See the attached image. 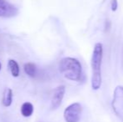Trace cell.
Returning a JSON list of instances; mask_svg holds the SVG:
<instances>
[{
    "mask_svg": "<svg viewBox=\"0 0 123 122\" xmlns=\"http://www.w3.org/2000/svg\"><path fill=\"white\" fill-rule=\"evenodd\" d=\"M82 114V106L80 103H73L65 108L64 118L66 122H79Z\"/></svg>",
    "mask_w": 123,
    "mask_h": 122,
    "instance_id": "obj_4",
    "label": "cell"
},
{
    "mask_svg": "<svg viewBox=\"0 0 123 122\" xmlns=\"http://www.w3.org/2000/svg\"><path fill=\"white\" fill-rule=\"evenodd\" d=\"M20 111L24 117H29L34 113V106L30 102H25L22 105Z\"/></svg>",
    "mask_w": 123,
    "mask_h": 122,
    "instance_id": "obj_8",
    "label": "cell"
},
{
    "mask_svg": "<svg viewBox=\"0 0 123 122\" xmlns=\"http://www.w3.org/2000/svg\"><path fill=\"white\" fill-rule=\"evenodd\" d=\"M111 4V10L115 12L117 9V8H118V3H117V0H112Z\"/></svg>",
    "mask_w": 123,
    "mask_h": 122,
    "instance_id": "obj_11",
    "label": "cell"
},
{
    "mask_svg": "<svg viewBox=\"0 0 123 122\" xmlns=\"http://www.w3.org/2000/svg\"><path fill=\"white\" fill-rule=\"evenodd\" d=\"M12 101H13V90L9 88L5 89L4 92H3L2 103L5 107H9L12 105Z\"/></svg>",
    "mask_w": 123,
    "mask_h": 122,
    "instance_id": "obj_7",
    "label": "cell"
},
{
    "mask_svg": "<svg viewBox=\"0 0 123 122\" xmlns=\"http://www.w3.org/2000/svg\"><path fill=\"white\" fill-rule=\"evenodd\" d=\"M103 58V45L100 43H96L94 46L92 56H91V88L94 90H97L101 85V64Z\"/></svg>",
    "mask_w": 123,
    "mask_h": 122,
    "instance_id": "obj_1",
    "label": "cell"
},
{
    "mask_svg": "<svg viewBox=\"0 0 123 122\" xmlns=\"http://www.w3.org/2000/svg\"><path fill=\"white\" fill-rule=\"evenodd\" d=\"M60 72L65 79L71 81H80L82 77V67L78 59L71 57L62 59L59 65Z\"/></svg>",
    "mask_w": 123,
    "mask_h": 122,
    "instance_id": "obj_2",
    "label": "cell"
},
{
    "mask_svg": "<svg viewBox=\"0 0 123 122\" xmlns=\"http://www.w3.org/2000/svg\"><path fill=\"white\" fill-rule=\"evenodd\" d=\"M8 68L13 77H18L19 75V66L14 59H9L8 63Z\"/></svg>",
    "mask_w": 123,
    "mask_h": 122,
    "instance_id": "obj_10",
    "label": "cell"
},
{
    "mask_svg": "<svg viewBox=\"0 0 123 122\" xmlns=\"http://www.w3.org/2000/svg\"><path fill=\"white\" fill-rule=\"evenodd\" d=\"M111 106L117 116L123 122V86L116 87L113 93Z\"/></svg>",
    "mask_w": 123,
    "mask_h": 122,
    "instance_id": "obj_3",
    "label": "cell"
},
{
    "mask_svg": "<svg viewBox=\"0 0 123 122\" xmlns=\"http://www.w3.org/2000/svg\"><path fill=\"white\" fill-rule=\"evenodd\" d=\"M24 70L26 75L30 77H34L37 74V67L34 63H26L24 65Z\"/></svg>",
    "mask_w": 123,
    "mask_h": 122,
    "instance_id": "obj_9",
    "label": "cell"
},
{
    "mask_svg": "<svg viewBox=\"0 0 123 122\" xmlns=\"http://www.w3.org/2000/svg\"><path fill=\"white\" fill-rule=\"evenodd\" d=\"M65 94V85H60L54 90L51 99V108L53 110L58 109L62 103L64 96Z\"/></svg>",
    "mask_w": 123,
    "mask_h": 122,
    "instance_id": "obj_6",
    "label": "cell"
},
{
    "mask_svg": "<svg viewBox=\"0 0 123 122\" xmlns=\"http://www.w3.org/2000/svg\"><path fill=\"white\" fill-rule=\"evenodd\" d=\"M1 68H2V65H1V63H0V70H1Z\"/></svg>",
    "mask_w": 123,
    "mask_h": 122,
    "instance_id": "obj_12",
    "label": "cell"
},
{
    "mask_svg": "<svg viewBox=\"0 0 123 122\" xmlns=\"http://www.w3.org/2000/svg\"><path fill=\"white\" fill-rule=\"evenodd\" d=\"M18 13L16 6L11 4L5 0H0V17L1 18H13Z\"/></svg>",
    "mask_w": 123,
    "mask_h": 122,
    "instance_id": "obj_5",
    "label": "cell"
}]
</instances>
